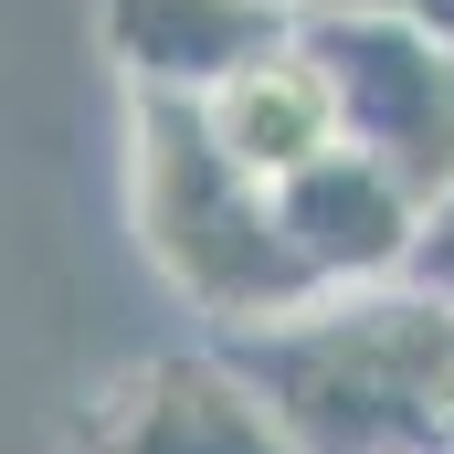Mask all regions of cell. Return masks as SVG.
Wrapping results in <instances>:
<instances>
[{"label":"cell","instance_id":"obj_7","mask_svg":"<svg viewBox=\"0 0 454 454\" xmlns=\"http://www.w3.org/2000/svg\"><path fill=\"white\" fill-rule=\"evenodd\" d=\"M201 127H212V148H223L232 169L264 180V191H286L296 169H317L339 148V106H328V74L307 64V43L243 64L223 96H201Z\"/></svg>","mask_w":454,"mask_h":454},{"label":"cell","instance_id":"obj_8","mask_svg":"<svg viewBox=\"0 0 454 454\" xmlns=\"http://www.w3.org/2000/svg\"><path fill=\"white\" fill-rule=\"evenodd\" d=\"M296 21H391V32H423L454 53V0H286Z\"/></svg>","mask_w":454,"mask_h":454},{"label":"cell","instance_id":"obj_4","mask_svg":"<svg viewBox=\"0 0 454 454\" xmlns=\"http://www.w3.org/2000/svg\"><path fill=\"white\" fill-rule=\"evenodd\" d=\"M85 454H296V444L264 412V391L232 370V348H180V359L127 370L96 402Z\"/></svg>","mask_w":454,"mask_h":454},{"label":"cell","instance_id":"obj_3","mask_svg":"<svg viewBox=\"0 0 454 454\" xmlns=\"http://www.w3.org/2000/svg\"><path fill=\"white\" fill-rule=\"evenodd\" d=\"M307 64L328 74L339 148L380 159L423 212L454 191V53L391 21H296Z\"/></svg>","mask_w":454,"mask_h":454},{"label":"cell","instance_id":"obj_1","mask_svg":"<svg viewBox=\"0 0 454 454\" xmlns=\"http://www.w3.org/2000/svg\"><path fill=\"white\" fill-rule=\"evenodd\" d=\"M296 454H454V307L423 286L317 296L307 317L232 339Z\"/></svg>","mask_w":454,"mask_h":454},{"label":"cell","instance_id":"obj_6","mask_svg":"<svg viewBox=\"0 0 454 454\" xmlns=\"http://www.w3.org/2000/svg\"><path fill=\"white\" fill-rule=\"evenodd\" d=\"M286 43H296V11L286 0H106L116 74L137 96H169V106L223 96L243 64H264Z\"/></svg>","mask_w":454,"mask_h":454},{"label":"cell","instance_id":"obj_2","mask_svg":"<svg viewBox=\"0 0 454 454\" xmlns=\"http://www.w3.org/2000/svg\"><path fill=\"white\" fill-rule=\"evenodd\" d=\"M127 201H137V243L148 264L180 286L191 317H212L223 339H264L286 317L317 307V275L307 254L275 223V191L243 180L201 106H169V96H137V127H127Z\"/></svg>","mask_w":454,"mask_h":454},{"label":"cell","instance_id":"obj_9","mask_svg":"<svg viewBox=\"0 0 454 454\" xmlns=\"http://www.w3.org/2000/svg\"><path fill=\"white\" fill-rule=\"evenodd\" d=\"M402 286H423V296L454 307V191L423 212V243H412V275H402Z\"/></svg>","mask_w":454,"mask_h":454},{"label":"cell","instance_id":"obj_5","mask_svg":"<svg viewBox=\"0 0 454 454\" xmlns=\"http://www.w3.org/2000/svg\"><path fill=\"white\" fill-rule=\"evenodd\" d=\"M275 223H286V243L307 254L317 296H370V286H402V275H412L423 201H412L380 159L328 148L317 169H296V180L275 191Z\"/></svg>","mask_w":454,"mask_h":454}]
</instances>
